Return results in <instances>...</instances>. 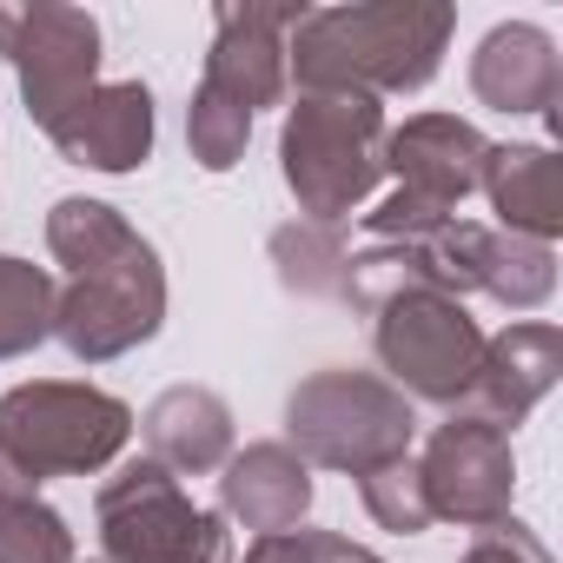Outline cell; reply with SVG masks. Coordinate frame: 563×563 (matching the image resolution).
<instances>
[{"label": "cell", "mask_w": 563, "mask_h": 563, "mask_svg": "<svg viewBox=\"0 0 563 563\" xmlns=\"http://www.w3.org/2000/svg\"><path fill=\"white\" fill-rule=\"evenodd\" d=\"M0 60L21 80V107L41 133H54L100 87V21L60 0H0Z\"/></svg>", "instance_id": "52a82bcc"}, {"label": "cell", "mask_w": 563, "mask_h": 563, "mask_svg": "<svg viewBox=\"0 0 563 563\" xmlns=\"http://www.w3.org/2000/svg\"><path fill=\"white\" fill-rule=\"evenodd\" d=\"M245 140H252V113L232 107L225 93L199 87L192 107H186V146H192V159H199L206 173H232V166L245 159Z\"/></svg>", "instance_id": "7402d4cb"}, {"label": "cell", "mask_w": 563, "mask_h": 563, "mask_svg": "<svg viewBox=\"0 0 563 563\" xmlns=\"http://www.w3.org/2000/svg\"><path fill=\"white\" fill-rule=\"evenodd\" d=\"M74 563H107V556H74Z\"/></svg>", "instance_id": "4316f807"}, {"label": "cell", "mask_w": 563, "mask_h": 563, "mask_svg": "<svg viewBox=\"0 0 563 563\" xmlns=\"http://www.w3.org/2000/svg\"><path fill=\"white\" fill-rule=\"evenodd\" d=\"M166 325V265L146 239H133L126 252H113L107 265L80 272L74 286L54 299V339L80 358V365H107L126 358L133 345H146Z\"/></svg>", "instance_id": "ba28073f"}, {"label": "cell", "mask_w": 563, "mask_h": 563, "mask_svg": "<svg viewBox=\"0 0 563 563\" xmlns=\"http://www.w3.org/2000/svg\"><path fill=\"white\" fill-rule=\"evenodd\" d=\"M133 438V411L74 378H34L0 398V451L21 457L41 484L47 477H93Z\"/></svg>", "instance_id": "277c9868"}, {"label": "cell", "mask_w": 563, "mask_h": 563, "mask_svg": "<svg viewBox=\"0 0 563 563\" xmlns=\"http://www.w3.org/2000/svg\"><path fill=\"white\" fill-rule=\"evenodd\" d=\"M411 438H418V411L378 372L332 365V372L299 378V391L286 398V444L319 471L372 477V471L411 457Z\"/></svg>", "instance_id": "3957f363"}, {"label": "cell", "mask_w": 563, "mask_h": 563, "mask_svg": "<svg viewBox=\"0 0 563 563\" xmlns=\"http://www.w3.org/2000/svg\"><path fill=\"white\" fill-rule=\"evenodd\" d=\"M93 523L107 563H232L225 517L199 510L179 490V477L159 471L153 457H133L100 484Z\"/></svg>", "instance_id": "5b68a950"}, {"label": "cell", "mask_w": 563, "mask_h": 563, "mask_svg": "<svg viewBox=\"0 0 563 563\" xmlns=\"http://www.w3.org/2000/svg\"><path fill=\"white\" fill-rule=\"evenodd\" d=\"M358 490H365L372 523H378V530H391V537H418V530H431V523H438V517H431V497H424V477H418V464H411V457H398V464H385V471L358 477Z\"/></svg>", "instance_id": "cb8c5ba5"}, {"label": "cell", "mask_w": 563, "mask_h": 563, "mask_svg": "<svg viewBox=\"0 0 563 563\" xmlns=\"http://www.w3.org/2000/svg\"><path fill=\"white\" fill-rule=\"evenodd\" d=\"M504 312H537L556 292V252L517 232H490V258H484V286Z\"/></svg>", "instance_id": "44dd1931"}, {"label": "cell", "mask_w": 563, "mask_h": 563, "mask_svg": "<svg viewBox=\"0 0 563 563\" xmlns=\"http://www.w3.org/2000/svg\"><path fill=\"white\" fill-rule=\"evenodd\" d=\"M74 530L54 504H8L0 510V563H74Z\"/></svg>", "instance_id": "603a6c76"}, {"label": "cell", "mask_w": 563, "mask_h": 563, "mask_svg": "<svg viewBox=\"0 0 563 563\" xmlns=\"http://www.w3.org/2000/svg\"><path fill=\"white\" fill-rule=\"evenodd\" d=\"M457 563H550V550L523 530V523H490V530H477V543L457 556Z\"/></svg>", "instance_id": "d4e9b609"}, {"label": "cell", "mask_w": 563, "mask_h": 563, "mask_svg": "<svg viewBox=\"0 0 563 563\" xmlns=\"http://www.w3.org/2000/svg\"><path fill=\"white\" fill-rule=\"evenodd\" d=\"M385 107L365 93H299L278 126V173L312 225H345L385 179Z\"/></svg>", "instance_id": "7a4b0ae2"}, {"label": "cell", "mask_w": 563, "mask_h": 563, "mask_svg": "<svg viewBox=\"0 0 563 563\" xmlns=\"http://www.w3.org/2000/svg\"><path fill=\"white\" fill-rule=\"evenodd\" d=\"M471 93L490 113H543L556 120V93H563V67H556V41L530 21H504L477 41L471 54Z\"/></svg>", "instance_id": "9a60e30c"}, {"label": "cell", "mask_w": 563, "mask_h": 563, "mask_svg": "<svg viewBox=\"0 0 563 563\" xmlns=\"http://www.w3.org/2000/svg\"><path fill=\"white\" fill-rule=\"evenodd\" d=\"M457 8L451 0H358V8H306L286 34V74L299 93H418L438 80Z\"/></svg>", "instance_id": "6da1fadb"}, {"label": "cell", "mask_w": 563, "mask_h": 563, "mask_svg": "<svg viewBox=\"0 0 563 563\" xmlns=\"http://www.w3.org/2000/svg\"><path fill=\"white\" fill-rule=\"evenodd\" d=\"M140 438H146V457L173 477H206L232 457V411L219 391L206 385H173L146 405L140 418Z\"/></svg>", "instance_id": "2e32d148"}, {"label": "cell", "mask_w": 563, "mask_h": 563, "mask_svg": "<svg viewBox=\"0 0 563 563\" xmlns=\"http://www.w3.org/2000/svg\"><path fill=\"white\" fill-rule=\"evenodd\" d=\"M418 477H424V497H431V517L444 523H464V530H490L510 517V490H517V457H510V438L497 424H477L464 411H451L424 457H418Z\"/></svg>", "instance_id": "9c48e42d"}, {"label": "cell", "mask_w": 563, "mask_h": 563, "mask_svg": "<svg viewBox=\"0 0 563 563\" xmlns=\"http://www.w3.org/2000/svg\"><path fill=\"white\" fill-rule=\"evenodd\" d=\"M345 239L339 225H312V219H292L272 232V265H278V286L299 292V299H345Z\"/></svg>", "instance_id": "ac0fdd59"}, {"label": "cell", "mask_w": 563, "mask_h": 563, "mask_svg": "<svg viewBox=\"0 0 563 563\" xmlns=\"http://www.w3.org/2000/svg\"><path fill=\"white\" fill-rule=\"evenodd\" d=\"M140 232L126 225V212H113L107 199H54L47 212V252L80 278L93 265H107L113 252H126Z\"/></svg>", "instance_id": "ffe728a7"}, {"label": "cell", "mask_w": 563, "mask_h": 563, "mask_svg": "<svg viewBox=\"0 0 563 563\" xmlns=\"http://www.w3.org/2000/svg\"><path fill=\"white\" fill-rule=\"evenodd\" d=\"M306 510H312V464L286 438L245 444L219 464V517L258 537H278V530H299Z\"/></svg>", "instance_id": "5bb4252c"}, {"label": "cell", "mask_w": 563, "mask_h": 563, "mask_svg": "<svg viewBox=\"0 0 563 563\" xmlns=\"http://www.w3.org/2000/svg\"><path fill=\"white\" fill-rule=\"evenodd\" d=\"M372 352H378V378H391L405 398L424 405H464L477 358H484V332L464 312V299L444 292H398L391 306L372 312Z\"/></svg>", "instance_id": "8992f818"}, {"label": "cell", "mask_w": 563, "mask_h": 563, "mask_svg": "<svg viewBox=\"0 0 563 563\" xmlns=\"http://www.w3.org/2000/svg\"><path fill=\"white\" fill-rule=\"evenodd\" d=\"M153 93L146 80H113V87H93L47 140L67 166H87V173H140L153 159Z\"/></svg>", "instance_id": "4fadbf2b"}, {"label": "cell", "mask_w": 563, "mask_h": 563, "mask_svg": "<svg viewBox=\"0 0 563 563\" xmlns=\"http://www.w3.org/2000/svg\"><path fill=\"white\" fill-rule=\"evenodd\" d=\"M484 153H490V140L457 113H418L385 133V173H398V192H411L438 212H457L477 192Z\"/></svg>", "instance_id": "7c38bea8"}, {"label": "cell", "mask_w": 563, "mask_h": 563, "mask_svg": "<svg viewBox=\"0 0 563 563\" xmlns=\"http://www.w3.org/2000/svg\"><path fill=\"white\" fill-rule=\"evenodd\" d=\"M299 14L306 8H245V0H219L199 87L225 93L245 113L272 107L286 93V34L299 27Z\"/></svg>", "instance_id": "30bf717a"}, {"label": "cell", "mask_w": 563, "mask_h": 563, "mask_svg": "<svg viewBox=\"0 0 563 563\" xmlns=\"http://www.w3.org/2000/svg\"><path fill=\"white\" fill-rule=\"evenodd\" d=\"M319 563H385V556H372L365 543H352V537H339V530H332V537H325V556H319Z\"/></svg>", "instance_id": "484cf974"}, {"label": "cell", "mask_w": 563, "mask_h": 563, "mask_svg": "<svg viewBox=\"0 0 563 563\" xmlns=\"http://www.w3.org/2000/svg\"><path fill=\"white\" fill-rule=\"evenodd\" d=\"M477 192L490 199V212L517 239L550 245L563 232V173H556V153L550 146H490Z\"/></svg>", "instance_id": "e0dca14e"}, {"label": "cell", "mask_w": 563, "mask_h": 563, "mask_svg": "<svg viewBox=\"0 0 563 563\" xmlns=\"http://www.w3.org/2000/svg\"><path fill=\"white\" fill-rule=\"evenodd\" d=\"M54 299H60V286L41 265L0 252V365L27 358L34 345L54 339Z\"/></svg>", "instance_id": "d6986e66"}, {"label": "cell", "mask_w": 563, "mask_h": 563, "mask_svg": "<svg viewBox=\"0 0 563 563\" xmlns=\"http://www.w3.org/2000/svg\"><path fill=\"white\" fill-rule=\"evenodd\" d=\"M556 378H563V332L543 325V319H517V325H504L497 339H484L471 398H464L457 411L477 418V424H497V431L510 438V431L550 398Z\"/></svg>", "instance_id": "8fae6325"}]
</instances>
